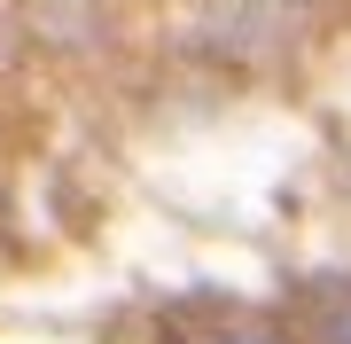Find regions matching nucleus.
I'll return each mask as SVG.
<instances>
[{
    "mask_svg": "<svg viewBox=\"0 0 351 344\" xmlns=\"http://www.w3.org/2000/svg\"><path fill=\"white\" fill-rule=\"evenodd\" d=\"M156 336L164 344H289L281 313L242 306V297H219V290H195V297H180V306H164Z\"/></svg>",
    "mask_w": 351,
    "mask_h": 344,
    "instance_id": "nucleus-1",
    "label": "nucleus"
}]
</instances>
